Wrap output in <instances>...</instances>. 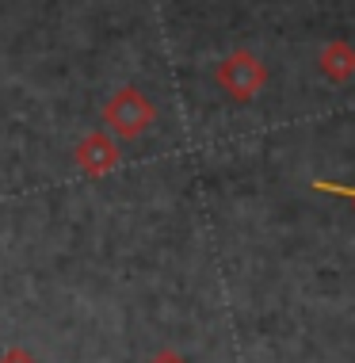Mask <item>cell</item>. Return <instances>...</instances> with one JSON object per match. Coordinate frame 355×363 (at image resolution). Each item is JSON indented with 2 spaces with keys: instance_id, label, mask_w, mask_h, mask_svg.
<instances>
[{
  "instance_id": "obj_1",
  "label": "cell",
  "mask_w": 355,
  "mask_h": 363,
  "mask_svg": "<svg viewBox=\"0 0 355 363\" xmlns=\"http://www.w3.org/2000/svg\"><path fill=\"white\" fill-rule=\"evenodd\" d=\"M317 191H329V195H344V199H355V188H344V184H332V180H313Z\"/></svg>"
},
{
  "instance_id": "obj_3",
  "label": "cell",
  "mask_w": 355,
  "mask_h": 363,
  "mask_svg": "<svg viewBox=\"0 0 355 363\" xmlns=\"http://www.w3.org/2000/svg\"><path fill=\"white\" fill-rule=\"evenodd\" d=\"M150 363H184V359L176 356V352H161V356H153Z\"/></svg>"
},
{
  "instance_id": "obj_2",
  "label": "cell",
  "mask_w": 355,
  "mask_h": 363,
  "mask_svg": "<svg viewBox=\"0 0 355 363\" xmlns=\"http://www.w3.org/2000/svg\"><path fill=\"white\" fill-rule=\"evenodd\" d=\"M0 363H35V359H31V356H23V352H8V356L0 359Z\"/></svg>"
}]
</instances>
